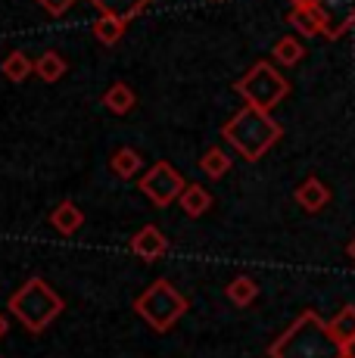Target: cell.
Instances as JSON below:
<instances>
[{
  "label": "cell",
  "instance_id": "obj_1",
  "mask_svg": "<svg viewBox=\"0 0 355 358\" xmlns=\"http://www.w3.org/2000/svg\"><path fill=\"white\" fill-rule=\"evenodd\" d=\"M271 358H346V346L333 336L327 321L315 312H303L268 346Z\"/></svg>",
  "mask_w": 355,
  "mask_h": 358
},
{
  "label": "cell",
  "instance_id": "obj_2",
  "mask_svg": "<svg viewBox=\"0 0 355 358\" xmlns=\"http://www.w3.org/2000/svg\"><path fill=\"white\" fill-rule=\"evenodd\" d=\"M222 134L247 162H259L284 137V128L271 119L268 109H259V106H249L247 103V106L222 128Z\"/></svg>",
  "mask_w": 355,
  "mask_h": 358
},
{
  "label": "cell",
  "instance_id": "obj_3",
  "mask_svg": "<svg viewBox=\"0 0 355 358\" xmlns=\"http://www.w3.org/2000/svg\"><path fill=\"white\" fill-rule=\"evenodd\" d=\"M6 306H10V312L16 315V318L31 330V334H41V330H44L59 312H63L66 302L44 278H29L16 293L10 296Z\"/></svg>",
  "mask_w": 355,
  "mask_h": 358
},
{
  "label": "cell",
  "instance_id": "obj_4",
  "mask_svg": "<svg viewBox=\"0 0 355 358\" xmlns=\"http://www.w3.org/2000/svg\"><path fill=\"white\" fill-rule=\"evenodd\" d=\"M134 312H138L153 330L166 334V330L187 312V299H184L166 278H159L134 299Z\"/></svg>",
  "mask_w": 355,
  "mask_h": 358
},
{
  "label": "cell",
  "instance_id": "obj_5",
  "mask_svg": "<svg viewBox=\"0 0 355 358\" xmlns=\"http://www.w3.org/2000/svg\"><path fill=\"white\" fill-rule=\"evenodd\" d=\"M234 91L240 94L249 106L268 109V113H271V109H275L277 103L290 94V81H287L271 63H265V59H262V63L252 66L240 81H234Z\"/></svg>",
  "mask_w": 355,
  "mask_h": 358
},
{
  "label": "cell",
  "instance_id": "obj_6",
  "mask_svg": "<svg viewBox=\"0 0 355 358\" xmlns=\"http://www.w3.org/2000/svg\"><path fill=\"white\" fill-rule=\"evenodd\" d=\"M184 178L172 162H156L147 175L140 178V194L156 206V209H168L178 196L184 194Z\"/></svg>",
  "mask_w": 355,
  "mask_h": 358
},
{
  "label": "cell",
  "instance_id": "obj_7",
  "mask_svg": "<svg viewBox=\"0 0 355 358\" xmlns=\"http://www.w3.org/2000/svg\"><path fill=\"white\" fill-rule=\"evenodd\" d=\"M318 10L324 16L327 38H340L355 25V0H318Z\"/></svg>",
  "mask_w": 355,
  "mask_h": 358
},
{
  "label": "cell",
  "instance_id": "obj_8",
  "mask_svg": "<svg viewBox=\"0 0 355 358\" xmlns=\"http://www.w3.org/2000/svg\"><path fill=\"white\" fill-rule=\"evenodd\" d=\"M166 250H168V240H166V234L156 228V224H143V228L131 237V252L134 256H140L143 262L162 259L166 256Z\"/></svg>",
  "mask_w": 355,
  "mask_h": 358
},
{
  "label": "cell",
  "instance_id": "obj_9",
  "mask_svg": "<svg viewBox=\"0 0 355 358\" xmlns=\"http://www.w3.org/2000/svg\"><path fill=\"white\" fill-rule=\"evenodd\" d=\"M287 22L303 34V38H318V34H324V16H321L318 6H293Z\"/></svg>",
  "mask_w": 355,
  "mask_h": 358
},
{
  "label": "cell",
  "instance_id": "obj_10",
  "mask_svg": "<svg viewBox=\"0 0 355 358\" xmlns=\"http://www.w3.org/2000/svg\"><path fill=\"white\" fill-rule=\"evenodd\" d=\"M296 203L303 206L305 212H321L331 203V190H327L324 181H318V178H305L296 187Z\"/></svg>",
  "mask_w": 355,
  "mask_h": 358
},
{
  "label": "cell",
  "instance_id": "obj_11",
  "mask_svg": "<svg viewBox=\"0 0 355 358\" xmlns=\"http://www.w3.org/2000/svg\"><path fill=\"white\" fill-rule=\"evenodd\" d=\"M91 6H97L103 16H115V19H125V22H131L134 16H140L143 10H147L153 0H87Z\"/></svg>",
  "mask_w": 355,
  "mask_h": 358
},
{
  "label": "cell",
  "instance_id": "obj_12",
  "mask_svg": "<svg viewBox=\"0 0 355 358\" xmlns=\"http://www.w3.org/2000/svg\"><path fill=\"white\" fill-rule=\"evenodd\" d=\"M178 203H181L184 215L200 218V215H206L209 206H212V194H209L203 184H187V187H184V194L178 196Z\"/></svg>",
  "mask_w": 355,
  "mask_h": 358
},
{
  "label": "cell",
  "instance_id": "obj_13",
  "mask_svg": "<svg viewBox=\"0 0 355 358\" xmlns=\"http://www.w3.org/2000/svg\"><path fill=\"white\" fill-rule=\"evenodd\" d=\"M50 224L59 234H66V237H69V234H75L81 224H85V212H81L78 206L72 203V199H63V203H59L57 209L50 212Z\"/></svg>",
  "mask_w": 355,
  "mask_h": 358
},
{
  "label": "cell",
  "instance_id": "obj_14",
  "mask_svg": "<svg viewBox=\"0 0 355 358\" xmlns=\"http://www.w3.org/2000/svg\"><path fill=\"white\" fill-rule=\"evenodd\" d=\"M109 169H113V175H119L122 181H128V178H134L143 169V159L134 147H119L113 153V159H109Z\"/></svg>",
  "mask_w": 355,
  "mask_h": 358
},
{
  "label": "cell",
  "instance_id": "obj_15",
  "mask_svg": "<svg viewBox=\"0 0 355 358\" xmlns=\"http://www.w3.org/2000/svg\"><path fill=\"white\" fill-rule=\"evenodd\" d=\"M35 75L44 81V85H53V81H59L66 75V59L59 57L57 50H44L35 59Z\"/></svg>",
  "mask_w": 355,
  "mask_h": 358
},
{
  "label": "cell",
  "instance_id": "obj_16",
  "mask_svg": "<svg viewBox=\"0 0 355 358\" xmlns=\"http://www.w3.org/2000/svg\"><path fill=\"white\" fill-rule=\"evenodd\" d=\"M224 296H228L234 306H240V308H247L256 302V296H259V284L249 278V274H240V278H234L228 287H224Z\"/></svg>",
  "mask_w": 355,
  "mask_h": 358
},
{
  "label": "cell",
  "instance_id": "obj_17",
  "mask_svg": "<svg viewBox=\"0 0 355 358\" xmlns=\"http://www.w3.org/2000/svg\"><path fill=\"white\" fill-rule=\"evenodd\" d=\"M200 171L209 178V181H218V178H224L231 171V156L224 153L222 147H209L200 159Z\"/></svg>",
  "mask_w": 355,
  "mask_h": 358
},
{
  "label": "cell",
  "instance_id": "obj_18",
  "mask_svg": "<svg viewBox=\"0 0 355 358\" xmlns=\"http://www.w3.org/2000/svg\"><path fill=\"white\" fill-rule=\"evenodd\" d=\"M134 103H138V97H134V91L125 85V81H119V85H113L106 91V97H103V106L109 109V113H115V115H125V113H131L134 109Z\"/></svg>",
  "mask_w": 355,
  "mask_h": 358
},
{
  "label": "cell",
  "instance_id": "obj_19",
  "mask_svg": "<svg viewBox=\"0 0 355 358\" xmlns=\"http://www.w3.org/2000/svg\"><path fill=\"white\" fill-rule=\"evenodd\" d=\"M0 72L6 75V78L13 81V85H19V81H25L31 72H35V63H31L29 57H25L22 50H13L3 57V63H0Z\"/></svg>",
  "mask_w": 355,
  "mask_h": 358
},
{
  "label": "cell",
  "instance_id": "obj_20",
  "mask_svg": "<svg viewBox=\"0 0 355 358\" xmlns=\"http://www.w3.org/2000/svg\"><path fill=\"white\" fill-rule=\"evenodd\" d=\"M125 19H115V16H100L97 22H94V38L100 41L103 47H113L122 41V34H125Z\"/></svg>",
  "mask_w": 355,
  "mask_h": 358
},
{
  "label": "cell",
  "instance_id": "obj_21",
  "mask_svg": "<svg viewBox=\"0 0 355 358\" xmlns=\"http://www.w3.org/2000/svg\"><path fill=\"white\" fill-rule=\"evenodd\" d=\"M327 324H331L333 336H337L343 346L346 343H352L355 340V306H343L331 321H327Z\"/></svg>",
  "mask_w": 355,
  "mask_h": 358
},
{
  "label": "cell",
  "instance_id": "obj_22",
  "mask_svg": "<svg viewBox=\"0 0 355 358\" xmlns=\"http://www.w3.org/2000/svg\"><path fill=\"white\" fill-rule=\"evenodd\" d=\"M271 53H275V59H277L281 66H296L299 59L305 57V47H303V41H296V38L290 34V38H281V41H277Z\"/></svg>",
  "mask_w": 355,
  "mask_h": 358
},
{
  "label": "cell",
  "instance_id": "obj_23",
  "mask_svg": "<svg viewBox=\"0 0 355 358\" xmlns=\"http://www.w3.org/2000/svg\"><path fill=\"white\" fill-rule=\"evenodd\" d=\"M41 6H44L47 13H50V16H63L66 10H69V6L75 3V0H38Z\"/></svg>",
  "mask_w": 355,
  "mask_h": 358
},
{
  "label": "cell",
  "instance_id": "obj_24",
  "mask_svg": "<svg viewBox=\"0 0 355 358\" xmlns=\"http://www.w3.org/2000/svg\"><path fill=\"white\" fill-rule=\"evenodd\" d=\"M6 330H10V321H6L3 315H0V340H3V336H6Z\"/></svg>",
  "mask_w": 355,
  "mask_h": 358
},
{
  "label": "cell",
  "instance_id": "obj_25",
  "mask_svg": "<svg viewBox=\"0 0 355 358\" xmlns=\"http://www.w3.org/2000/svg\"><path fill=\"white\" fill-rule=\"evenodd\" d=\"M293 6H318V0H293Z\"/></svg>",
  "mask_w": 355,
  "mask_h": 358
},
{
  "label": "cell",
  "instance_id": "obj_26",
  "mask_svg": "<svg viewBox=\"0 0 355 358\" xmlns=\"http://www.w3.org/2000/svg\"><path fill=\"white\" fill-rule=\"evenodd\" d=\"M346 358H355V340L346 343Z\"/></svg>",
  "mask_w": 355,
  "mask_h": 358
},
{
  "label": "cell",
  "instance_id": "obj_27",
  "mask_svg": "<svg viewBox=\"0 0 355 358\" xmlns=\"http://www.w3.org/2000/svg\"><path fill=\"white\" fill-rule=\"evenodd\" d=\"M349 256H352V262H355V240L349 243Z\"/></svg>",
  "mask_w": 355,
  "mask_h": 358
}]
</instances>
